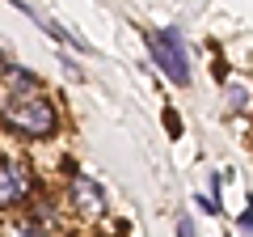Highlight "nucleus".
<instances>
[{
	"instance_id": "1",
	"label": "nucleus",
	"mask_w": 253,
	"mask_h": 237,
	"mask_svg": "<svg viewBox=\"0 0 253 237\" xmlns=\"http://www.w3.org/2000/svg\"><path fill=\"white\" fill-rule=\"evenodd\" d=\"M0 127L26 140H46L59 131V110L46 93H4L0 102Z\"/></svg>"
},
{
	"instance_id": "2",
	"label": "nucleus",
	"mask_w": 253,
	"mask_h": 237,
	"mask_svg": "<svg viewBox=\"0 0 253 237\" xmlns=\"http://www.w3.org/2000/svg\"><path fill=\"white\" fill-rule=\"evenodd\" d=\"M148 51H152V59L161 64V72L169 76L173 85H186L190 81V59H186V47H181V34L177 30H161V34H144Z\"/></svg>"
},
{
	"instance_id": "3",
	"label": "nucleus",
	"mask_w": 253,
	"mask_h": 237,
	"mask_svg": "<svg viewBox=\"0 0 253 237\" xmlns=\"http://www.w3.org/2000/svg\"><path fill=\"white\" fill-rule=\"evenodd\" d=\"M34 191V174L17 157H0V208H17Z\"/></svg>"
},
{
	"instance_id": "4",
	"label": "nucleus",
	"mask_w": 253,
	"mask_h": 237,
	"mask_svg": "<svg viewBox=\"0 0 253 237\" xmlns=\"http://www.w3.org/2000/svg\"><path fill=\"white\" fill-rule=\"evenodd\" d=\"M68 195H72V208L84 212V216H101V212H106V191H101V182H93L84 170H72Z\"/></svg>"
},
{
	"instance_id": "5",
	"label": "nucleus",
	"mask_w": 253,
	"mask_h": 237,
	"mask_svg": "<svg viewBox=\"0 0 253 237\" xmlns=\"http://www.w3.org/2000/svg\"><path fill=\"white\" fill-rule=\"evenodd\" d=\"M0 237H46V229L34 216H13V220L0 225Z\"/></svg>"
},
{
	"instance_id": "6",
	"label": "nucleus",
	"mask_w": 253,
	"mask_h": 237,
	"mask_svg": "<svg viewBox=\"0 0 253 237\" xmlns=\"http://www.w3.org/2000/svg\"><path fill=\"white\" fill-rule=\"evenodd\" d=\"M4 81H9V93H38V76L26 68H4Z\"/></svg>"
},
{
	"instance_id": "7",
	"label": "nucleus",
	"mask_w": 253,
	"mask_h": 237,
	"mask_svg": "<svg viewBox=\"0 0 253 237\" xmlns=\"http://www.w3.org/2000/svg\"><path fill=\"white\" fill-rule=\"evenodd\" d=\"M245 102H249V89H245V85H228V106L245 110Z\"/></svg>"
},
{
	"instance_id": "8",
	"label": "nucleus",
	"mask_w": 253,
	"mask_h": 237,
	"mask_svg": "<svg viewBox=\"0 0 253 237\" xmlns=\"http://www.w3.org/2000/svg\"><path fill=\"white\" fill-rule=\"evenodd\" d=\"M165 127H169V136H181V118H177V110H165Z\"/></svg>"
},
{
	"instance_id": "9",
	"label": "nucleus",
	"mask_w": 253,
	"mask_h": 237,
	"mask_svg": "<svg viewBox=\"0 0 253 237\" xmlns=\"http://www.w3.org/2000/svg\"><path fill=\"white\" fill-rule=\"evenodd\" d=\"M177 237H194V225H190V220H186V216H181V220H177Z\"/></svg>"
}]
</instances>
